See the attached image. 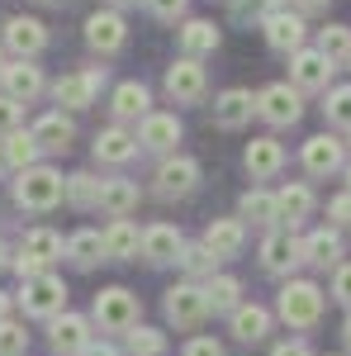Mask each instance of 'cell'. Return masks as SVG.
<instances>
[{
    "instance_id": "obj_1",
    "label": "cell",
    "mask_w": 351,
    "mask_h": 356,
    "mask_svg": "<svg viewBox=\"0 0 351 356\" xmlns=\"http://www.w3.org/2000/svg\"><path fill=\"white\" fill-rule=\"evenodd\" d=\"M275 314L290 323V328H313L323 318V290L313 280H285L280 300H275Z\"/></svg>"
},
{
    "instance_id": "obj_2",
    "label": "cell",
    "mask_w": 351,
    "mask_h": 356,
    "mask_svg": "<svg viewBox=\"0 0 351 356\" xmlns=\"http://www.w3.org/2000/svg\"><path fill=\"white\" fill-rule=\"evenodd\" d=\"M62 195H67V181L57 176L53 166H28L15 181V204L19 209H53Z\"/></svg>"
},
{
    "instance_id": "obj_3",
    "label": "cell",
    "mask_w": 351,
    "mask_h": 356,
    "mask_svg": "<svg viewBox=\"0 0 351 356\" xmlns=\"http://www.w3.org/2000/svg\"><path fill=\"white\" fill-rule=\"evenodd\" d=\"M256 114L266 119L270 129H295L304 119V100H299V90L290 81H275L256 95Z\"/></svg>"
},
{
    "instance_id": "obj_4",
    "label": "cell",
    "mask_w": 351,
    "mask_h": 356,
    "mask_svg": "<svg viewBox=\"0 0 351 356\" xmlns=\"http://www.w3.org/2000/svg\"><path fill=\"white\" fill-rule=\"evenodd\" d=\"M19 304H24V314H33V318H57V314H67V285L57 275H33V280H24V290H19Z\"/></svg>"
},
{
    "instance_id": "obj_5",
    "label": "cell",
    "mask_w": 351,
    "mask_h": 356,
    "mask_svg": "<svg viewBox=\"0 0 351 356\" xmlns=\"http://www.w3.org/2000/svg\"><path fill=\"white\" fill-rule=\"evenodd\" d=\"M95 323L105 332H129L138 328V300L124 290V285H109L95 295Z\"/></svg>"
},
{
    "instance_id": "obj_6",
    "label": "cell",
    "mask_w": 351,
    "mask_h": 356,
    "mask_svg": "<svg viewBox=\"0 0 351 356\" xmlns=\"http://www.w3.org/2000/svg\"><path fill=\"white\" fill-rule=\"evenodd\" d=\"M57 257H62V238H57L53 228H33V233H24V247H19V257H15V271L24 275V280H33V275H43V266L57 261Z\"/></svg>"
},
{
    "instance_id": "obj_7",
    "label": "cell",
    "mask_w": 351,
    "mask_h": 356,
    "mask_svg": "<svg viewBox=\"0 0 351 356\" xmlns=\"http://www.w3.org/2000/svg\"><path fill=\"white\" fill-rule=\"evenodd\" d=\"M195 186H199V162L195 157H166L152 176V191L162 200H186V195H195Z\"/></svg>"
},
{
    "instance_id": "obj_8",
    "label": "cell",
    "mask_w": 351,
    "mask_h": 356,
    "mask_svg": "<svg viewBox=\"0 0 351 356\" xmlns=\"http://www.w3.org/2000/svg\"><path fill=\"white\" fill-rule=\"evenodd\" d=\"M100 86H105V67H85V72H72L53 86V100L62 110H85V105H95Z\"/></svg>"
},
{
    "instance_id": "obj_9",
    "label": "cell",
    "mask_w": 351,
    "mask_h": 356,
    "mask_svg": "<svg viewBox=\"0 0 351 356\" xmlns=\"http://www.w3.org/2000/svg\"><path fill=\"white\" fill-rule=\"evenodd\" d=\"M261 33H266V48L295 57L299 48H304V38H309V24H304L299 10H295V15H290V10H275V15L261 19Z\"/></svg>"
},
{
    "instance_id": "obj_10",
    "label": "cell",
    "mask_w": 351,
    "mask_h": 356,
    "mask_svg": "<svg viewBox=\"0 0 351 356\" xmlns=\"http://www.w3.org/2000/svg\"><path fill=\"white\" fill-rule=\"evenodd\" d=\"M332 76H337V67L318 48H299L290 57V81H295V90H332Z\"/></svg>"
},
{
    "instance_id": "obj_11",
    "label": "cell",
    "mask_w": 351,
    "mask_h": 356,
    "mask_svg": "<svg viewBox=\"0 0 351 356\" xmlns=\"http://www.w3.org/2000/svg\"><path fill=\"white\" fill-rule=\"evenodd\" d=\"M85 43H90L100 57L119 53V48L129 43V24H124V15H119V10H95V15L85 19Z\"/></svg>"
},
{
    "instance_id": "obj_12",
    "label": "cell",
    "mask_w": 351,
    "mask_h": 356,
    "mask_svg": "<svg viewBox=\"0 0 351 356\" xmlns=\"http://www.w3.org/2000/svg\"><path fill=\"white\" fill-rule=\"evenodd\" d=\"M304 171L309 176H332V171H347V143L332 134H313L304 143Z\"/></svg>"
},
{
    "instance_id": "obj_13",
    "label": "cell",
    "mask_w": 351,
    "mask_h": 356,
    "mask_svg": "<svg viewBox=\"0 0 351 356\" xmlns=\"http://www.w3.org/2000/svg\"><path fill=\"white\" fill-rule=\"evenodd\" d=\"M204 314H209V300H204L199 285H171V290H166V318H171L176 328H199Z\"/></svg>"
},
{
    "instance_id": "obj_14",
    "label": "cell",
    "mask_w": 351,
    "mask_h": 356,
    "mask_svg": "<svg viewBox=\"0 0 351 356\" xmlns=\"http://www.w3.org/2000/svg\"><path fill=\"white\" fill-rule=\"evenodd\" d=\"M299 261H304V243L295 238V228H280V233H270L261 243V266L270 275H290Z\"/></svg>"
},
{
    "instance_id": "obj_15",
    "label": "cell",
    "mask_w": 351,
    "mask_h": 356,
    "mask_svg": "<svg viewBox=\"0 0 351 356\" xmlns=\"http://www.w3.org/2000/svg\"><path fill=\"white\" fill-rule=\"evenodd\" d=\"M204 67H199V57H181L171 72H166V95L176 100V105H195V100H204Z\"/></svg>"
},
{
    "instance_id": "obj_16",
    "label": "cell",
    "mask_w": 351,
    "mask_h": 356,
    "mask_svg": "<svg viewBox=\"0 0 351 356\" xmlns=\"http://www.w3.org/2000/svg\"><path fill=\"white\" fill-rule=\"evenodd\" d=\"M43 43H48V29L38 24V19H28V15H15V19L5 24V48L19 57V62H28L33 53H43Z\"/></svg>"
},
{
    "instance_id": "obj_17",
    "label": "cell",
    "mask_w": 351,
    "mask_h": 356,
    "mask_svg": "<svg viewBox=\"0 0 351 356\" xmlns=\"http://www.w3.org/2000/svg\"><path fill=\"white\" fill-rule=\"evenodd\" d=\"M176 143H181V119L176 114H147L142 119V129H138V147H147V152H176Z\"/></svg>"
},
{
    "instance_id": "obj_18",
    "label": "cell",
    "mask_w": 351,
    "mask_h": 356,
    "mask_svg": "<svg viewBox=\"0 0 351 356\" xmlns=\"http://www.w3.org/2000/svg\"><path fill=\"white\" fill-rule=\"evenodd\" d=\"M109 110H114V119L119 124H129V119H147L152 114V95H147V86L142 81H119L114 86V95H109Z\"/></svg>"
},
{
    "instance_id": "obj_19",
    "label": "cell",
    "mask_w": 351,
    "mask_h": 356,
    "mask_svg": "<svg viewBox=\"0 0 351 356\" xmlns=\"http://www.w3.org/2000/svg\"><path fill=\"white\" fill-rule=\"evenodd\" d=\"M252 114H256V95L243 90V86L223 90L214 100V124L218 129H243V124H252Z\"/></svg>"
},
{
    "instance_id": "obj_20",
    "label": "cell",
    "mask_w": 351,
    "mask_h": 356,
    "mask_svg": "<svg viewBox=\"0 0 351 356\" xmlns=\"http://www.w3.org/2000/svg\"><path fill=\"white\" fill-rule=\"evenodd\" d=\"M181 252H186V238H181V228H171V223H157V228L142 233V257H147L152 266L181 261Z\"/></svg>"
},
{
    "instance_id": "obj_21",
    "label": "cell",
    "mask_w": 351,
    "mask_h": 356,
    "mask_svg": "<svg viewBox=\"0 0 351 356\" xmlns=\"http://www.w3.org/2000/svg\"><path fill=\"white\" fill-rule=\"evenodd\" d=\"M28 134H33V143H38V152H67L72 138H76V124H72L62 110H53V114H43Z\"/></svg>"
},
{
    "instance_id": "obj_22",
    "label": "cell",
    "mask_w": 351,
    "mask_h": 356,
    "mask_svg": "<svg viewBox=\"0 0 351 356\" xmlns=\"http://www.w3.org/2000/svg\"><path fill=\"white\" fill-rule=\"evenodd\" d=\"M204 247L214 252L218 261H228V257H238L247 247V223L243 219H214L204 228Z\"/></svg>"
},
{
    "instance_id": "obj_23",
    "label": "cell",
    "mask_w": 351,
    "mask_h": 356,
    "mask_svg": "<svg viewBox=\"0 0 351 356\" xmlns=\"http://www.w3.org/2000/svg\"><path fill=\"white\" fill-rule=\"evenodd\" d=\"M275 214L285 228H299V223L313 214V191L304 186V181H290V186H280L275 191Z\"/></svg>"
},
{
    "instance_id": "obj_24",
    "label": "cell",
    "mask_w": 351,
    "mask_h": 356,
    "mask_svg": "<svg viewBox=\"0 0 351 356\" xmlns=\"http://www.w3.org/2000/svg\"><path fill=\"white\" fill-rule=\"evenodd\" d=\"M243 162H247V171H252V181H270V176L285 166V147H280L275 138H252Z\"/></svg>"
},
{
    "instance_id": "obj_25",
    "label": "cell",
    "mask_w": 351,
    "mask_h": 356,
    "mask_svg": "<svg viewBox=\"0 0 351 356\" xmlns=\"http://www.w3.org/2000/svg\"><path fill=\"white\" fill-rule=\"evenodd\" d=\"M138 157V134L129 129H105V134H95V162H109V166H124Z\"/></svg>"
},
{
    "instance_id": "obj_26",
    "label": "cell",
    "mask_w": 351,
    "mask_h": 356,
    "mask_svg": "<svg viewBox=\"0 0 351 356\" xmlns=\"http://www.w3.org/2000/svg\"><path fill=\"white\" fill-rule=\"evenodd\" d=\"M342 257H347V247H342V233L337 228H318V233H309L304 238V261H313V266H342Z\"/></svg>"
},
{
    "instance_id": "obj_27",
    "label": "cell",
    "mask_w": 351,
    "mask_h": 356,
    "mask_svg": "<svg viewBox=\"0 0 351 356\" xmlns=\"http://www.w3.org/2000/svg\"><path fill=\"white\" fill-rule=\"evenodd\" d=\"M0 81H5V95H10V100L28 105V100L43 90V72H38L33 62H10V67L0 72Z\"/></svg>"
},
{
    "instance_id": "obj_28",
    "label": "cell",
    "mask_w": 351,
    "mask_h": 356,
    "mask_svg": "<svg viewBox=\"0 0 351 356\" xmlns=\"http://www.w3.org/2000/svg\"><path fill=\"white\" fill-rule=\"evenodd\" d=\"M53 347L62 356L85 352V347H90V323L76 318V314H57V318H53Z\"/></svg>"
},
{
    "instance_id": "obj_29",
    "label": "cell",
    "mask_w": 351,
    "mask_h": 356,
    "mask_svg": "<svg viewBox=\"0 0 351 356\" xmlns=\"http://www.w3.org/2000/svg\"><path fill=\"white\" fill-rule=\"evenodd\" d=\"M95 209H105L109 219H129V214L138 209V186L133 181H100Z\"/></svg>"
},
{
    "instance_id": "obj_30",
    "label": "cell",
    "mask_w": 351,
    "mask_h": 356,
    "mask_svg": "<svg viewBox=\"0 0 351 356\" xmlns=\"http://www.w3.org/2000/svg\"><path fill=\"white\" fill-rule=\"evenodd\" d=\"M100 238H105V257L109 261H129V257H138V247H142V233H138L129 219H114Z\"/></svg>"
},
{
    "instance_id": "obj_31",
    "label": "cell",
    "mask_w": 351,
    "mask_h": 356,
    "mask_svg": "<svg viewBox=\"0 0 351 356\" xmlns=\"http://www.w3.org/2000/svg\"><path fill=\"white\" fill-rule=\"evenodd\" d=\"M218 38H223V33L214 29V19H186V24H181V48H186V57L214 53Z\"/></svg>"
},
{
    "instance_id": "obj_32",
    "label": "cell",
    "mask_w": 351,
    "mask_h": 356,
    "mask_svg": "<svg viewBox=\"0 0 351 356\" xmlns=\"http://www.w3.org/2000/svg\"><path fill=\"white\" fill-rule=\"evenodd\" d=\"M270 332V314L261 304H238L233 309V337H243V342H261Z\"/></svg>"
},
{
    "instance_id": "obj_33",
    "label": "cell",
    "mask_w": 351,
    "mask_h": 356,
    "mask_svg": "<svg viewBox=\"0 0 351 356\" xmlns=\"http://www.w3.org/2000/svg\"><path fill=\"white\" fill-rule=\"evenodd\" d=\"M67 257H72L81 271H90L95 261H105V238H100L95 228H81V233L67 238Z\"/></svg>"
},
{
    "instance_id": "obj_34",
    "label": "cell",
    "mask_w": 351,
    "mask_h": 356,
    "mask_svg": "<svg viewBox=\"0 0 351 356\" xmlns=\"http://www.w3.org/2000/svg\"><path fill=\"white\" fill-rule=\"evenodd\" d=\"M204 300L214 314H233L238 304H243V280L238 275H214L209 285H204Z\"/></svg>"
},
{
    "instance_id": "obj_35",
    "label": "cell",
    "mask_w": 351,
    "mask_h": 356,
    "mask_svg": "<svg viewBox=\"0 0 351 356\" xmlns=\"http://www.w3.org/2000/svg\"><path fill=\"white\" fill-rule=\"evenodd\" d=\"M318 53L337 67V62H347L351 57V29L347 24H327V29H318Z\"/></svg>"
},
{
    "instance_id": "obj_36",
    "label": "cell",
    "mask_w": 351,
    "mask_h": 356,
    "mask_svg": "<svg viewBox=\"0 0 351 356\" xmlns=\"http://www.w3.org/2000/svg\"><path fill=\"white\" fill-rule=\"evenodd\" d=\"M238 214L252 219V223H261V228H266V223H280V214H275V195L270 191H247L243 204H238Z\"/></svg>"
},
{
    "instance_id": "obj_37",
    "label": "cell",
    "mask_w": 351,
    "mask_h": 356,
    "mask_svg": "<svg viewBox=\"0 0 351 356\" xmlns=\"http://www.w3.org/2000/svg\"><path fill=\"white\" fill-rule=\"evenodd\" d=\"M5 157H10V166H19V171H28V166H38V143H33V134H5Z\"/></svg>"
},
{
    "instance_id": "obj_38",
    "label": "cell",
    "mask_w": 351,
    "mask_h": 356,
    "mask_svg": "<svg viewBox=\"0 0 351 356\" xmlns=\"http://www.w3.org/2000/svg\"><path fill=\"white\" fill-rule=\"evenodd\" d=\"M67 200H72L76 209H95V200H100V181H95L90 171H76V176H67Z\"/></svg>"
},
{
    "instance_id": "obj_39",
    "label": "cell",
    "mask_w": 351,
    "mask_h": 356,
    "mask_svg": "<svg viewBox=\"0 0 351 356\" xmlns=\"http://www.w3.org/2000/svg\"><path fill=\"white\" fill-rule=\"evenodd\" d=\"M323 114H327L332 129H347V134H351V86H332V90H327Z\"/></svg>"
},
{
    "instance_id": "obj_40",
    "label": "cell",
    "mask_w": 351,
    "mask_h": 356,
    "mask_svg": "<svg viewBox=\"0 0 351 356\" xmlns=\"http://www.w3.org/2000/svg\"><path fill=\"white\" fill-rule=\"evenodd\" d=\"M129 356H166V337L157 328H129Z\"/></svg>"
},
{
    "instance_id": "obj_41",
    "label": "cell",
    "mask_w": 351,
    "mask_h": 356,
    "mask_svg": "<svg viewBox=\"0 0 351 356\" xmlns=\"http://www.w3.org/2000/svg\"><path fill=\"white\" fill-rule=\"evenodd\" d=\"M181 266H186L190 275H209V280H214L218 257H214V252H209L204 243H186V252H181Z\"/></svg>"
},
{
    "instance_id": "obj_42",
    "label": "cell",
    "mask_w": 351,
    "mask_h": 356,
    "mask_svg": "<svg viewBox=\"0 0 351 356\" xmlns=\"http://www.w3.org/2000/svg\"><path fill=\"white\" fill-rule=\"evenodd\" d=\"M28 337L24 328H15V323H0V356H24Z\"/></svg>"
},
{
    "instance_id": "obj_43",
    "label": "cell",
    "mask_w": 351,
    "mask_h": 356,
    "mask_svg": "<svg viewBox=\"0 0 351 356\" xmlns=\"http://www.w3.org/2000/svg\"><path fill=\"white\" fill-rule=\"evenodd\" d=\"M327 219H332V228H351V195H332L327 200Z\"/></svg>"
},
{
    "instance_id": "obj_44",
    "label": "cell",
    "mask_w": 351,
    "mask_h": 356,
    "mask_svg": "<svg viewBox=\"0 0 351 356\" xmlns=\"http://www.w3.org/2000/svg\"><path fill=\"white\" fill-rule=\"evenodd\" d=\"M332 300H342L351 309V261H342V266L332 271Z\"/></svg>"
},
{
    "instance_id": "obj_45",
    "label": "cell",
    "mask_w": 351,
    "mask_h": 356,
    "mask_svg": "<svg viewBox=\"0 0 351 356\" xmlns=\"http://www.w3.org/2000/svg\"><path fill=\"white\" fill-rule=\"evenodd\" d=\"M147 10H152L157 19H181L190 10V0H147Z\"/></svg>"
},
{
    "instance_id": "obj_46",
    "label": "cell",
    "mask_w": 351,
    "mask_h": 356,
    "mask_svg": "<svg viewBox=\"0 0 351 356\" xmlns=\"http://www.w3.org/2000/svg\"><path fill=\"white\" fill-rule=\"evenodd\" d=\"M15 124H19V100L0 95V134H15Z\"/></svg>"
},
{
    "instance_id": "obj_47",
    "label": "cell",
    "mask_w": 351,
    "mask_h": 356,
    "mask_svg": "<svg viewBox=\"0 0 351 356\" xmlns=\"http://www.w3.org/2000/svg\"><path fill=\"white\" fill-rule=\"evenodd\" d=\"M186 356H223V347H218L214 337H190V342H186Z\"/></svg>"
},
{
    "instance_id": "obj_48",
    "label": "cell",
    "mask_w": 351,
    "mask_h": 356,
    "mask_svg": "<svg viewBox=\"0 0 351 356\" xmlns=\"http://www.w3.org/2000/svg\"><path fill=\"white\" fill-rule=\"evenodd\" d=\"M270 356H313V352H309V342H299V337H295V342H280Z\"/></svg>"
},
{
    "instance_id": "obj_49",
    "label": "cell",
    "mask_w": 351,
    "mask_h": 356,
    "mask_svg": "<svg viewBox=\"0 0 351 356\" xmlns=\"http://www.w3.org/2000/svg\"><path fill=\"white\" fill-rule=\"evenodd\" d=\"M299 15H318V10H327V0H295Z\"/></svg>"
},
{
    "instance_id": "obj_50",
    "label": "cell",
    "mask_w": 351,
    "mask_h": 356,
    "mask_svg": "<svg viewBox=\"0 0 351 356\" xmlns=\"http://www.w3.org/2000/svg\"><path fill=\"white\" fill-rule=\"evenodd\" d=\"M10 171V157H5V138H0V176Z\"/></svg>"
},
{
    "instance_id": "obj_51",
    "label": "cell",
    "mask_w": 351,
    "mask_h": 356,
    "mask_svg": "<svg viewBox=\"0 0 351 356\" xmlns=\"http://www.w3.org/2000/svg\"><path fill=\"white\" fill-rule=\"evenodd\" d=\"M342 342H347V352H351V314H347V323H342Z\"/></svg>"
},
{
    "instance_id": "obj_52",
    "label": "cell",
    "mask_w": 351,
    "mask_h": 356,
    "mask_svg": "<svg viewBox=\"0 0 351 356\" xmlns=\"http://www.w3.org/2000/svg\"><path fill=\"white\" fill-rule=\"evenodd\" d=\"M85 356H114L109 347H85Z\"/></svg>"
},
{
    "instance_id": "obj_53",
    "label": "cell",
    "mask_w": 351,
    "mask_h": 356,
    "mask_svg": "<svg viewBox=\"0 0 351 356\" xmlns=\"http://www.w3.org/2000/svg\"><path fill=\"white\" fill-rule=\"evenodd\" d=\"M5 314H10V300H5V295H0V323H5Z\"/></svg>"
},
{
    "instance_id": "obj_54",
    "label": "cell",
    "mask_w": 351,
    "mask_h": 356,
    "mask_svg": "<svg viewBox=\"0 0 351 356\" xmlns=\"http://www.w3.org/2000/svg\"><path fill=\"white\" fill-rule=\"evenodd\" d=\"M347 195H351V166H347Z\"/></svg>"
},
{
    "instance_id": "obj_55",
    "label": "cell",
    "mask_w": 351,
    "mask_h": 356,
    "mask_svg": "<svg viewBox=\"0 0 351 356\" xmlns=\"http://www.w3.org/2000/svg\"><path fill=\"white\" fill-rule=\"evenodd\" d=\"M0 266H5V243H0Z\"/></svg>"
},
{
    "instance_id": "obj_56",
    "label": "cell",
    "mask_w": 351,
    "mask_h": 356,
    "mask_svg": "<svg viewBox=\"0 0 351 356\" xmlns=\"http://www.w3.org/2000/svg\"><path fill=\"white\" fill-rule=\"evenodd\" d=\"M114 5H138V0H114Z\"/></svg>"
},
{
    "instance_id": "obj_57",
    "label": "cell",
    "mask_w": 351,
    "mask_h": 356,
    "mask_svg": "<svg viewBox=\"0 0 351 356\" xmlns=\"http://www.w3.org/2000/svg\"><path fill=\"white\" fill-rule=\"evenodd\" d=\"M0 72H5V62H0Z\"/></svg>"
},
{
    "instance_id": "obj_58",
    "label": "cell",
    "mask_w": 351,
    "mask_h": 356,
    "mask_svg": "<svg viewBox=\"0 0 351 356\" xmlns=\"http://www.w3.org/2000/svg\"><path fill=\"white\" fill-rule=\"evenodd\" d=\"M347 67H351V57H347Z\"/></svg>"
}]
</instances>
